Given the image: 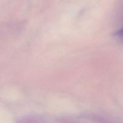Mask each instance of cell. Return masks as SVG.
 Wrapping results in <instances>:
<instances>
[{"label": "cell", "mask_w": 123, "mask_h": 123, "mask_svg": "<svg viewBox=\"0 0 123 123\" xmlns=\"http://www.w3.org/2000/svg\"><path fill=\"white\" fill-rule=\"evenodd\" d=\"M114 35H115V37H117L118 38L120 39L121 41H123V28L120 29V30L117 31V32H115Z\"/></svg>", "instance_id": "6da1fadb"}]
</instances>
